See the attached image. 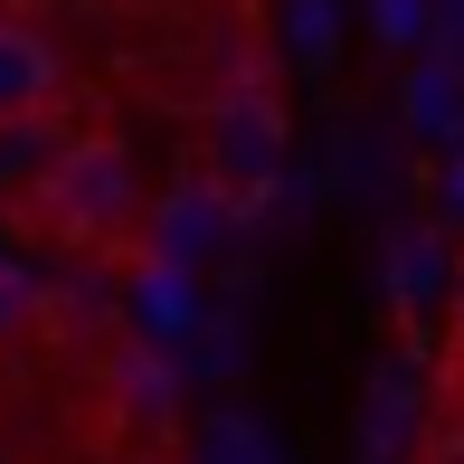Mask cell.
Instances as JSON below:
<instances>
[{
	"label": "cell",
	"mask_w": 464,
	"mask_h": 464,
	"mask_svg": "<svg viewBox=\"0 0 464 464\" xmlns=\"http://www.w3.org/2000/svg\"><path fill=\"white\" fill-rule=\"evenodd\" d=\"M57 95V48L29 19H0V123H29Z\"/></svg>",
	"instance_id": "3"
},
{
	"label": "cell",
	"mask_w": 464,
	"mask_h": 464,
	"mask_svg": "<svg viewBox=\"0 0 464 464\" xmlns=\"http://www.w3.org/2000/svg\"><path fill=\"white\" fill-rule=\"evenodd\" d=\"M208 161H218V180L237 189V199H256V189H276L285 171V114L266 86H227L218 114H208Z\"/></svg>",
	"instance_id": "2"
},
{
	"label": "cell",
	"mask_w": 464,
	"mask_h": 464,
	"mask_svg": "<svg viewBox=\"0 0 464 464\" xmlns=\"http://www.w3.org/2000/svg\"><path fill=\"white\" fill-rule=\"evenodd\" d=\"M29 218L48 227L57 246H76V256H114V246L133 237V218H142L133 152H123L114 133L57 142V152L38 161V180H29Z\"/></svg>",
	"instance_id": "1"
},
{
	"label": "cell",
	"mask_w": 464,
	"mask_h": 464,
	"mask_svg": "<svg viewBox=\"0 0 464 464\" xmlns=\"http://www.w3.org/2000/svg\"><path fill=\"white\" fill-rule=\"evenodd\" d=\"M446 351L464 361V256H455V294H446Z\"/></svg>",
	"instance_id": "5"
},
{
	"label": "cell",
	"mask_w": 464,
	"mask_h": 464,
	"mask_svg": "<svg viewBox=\"0 0 464 464\" xmlns=\"http://www.w3.org/2000/svg\"><path fill=\"white\" fill-rule=\"evenodd\" d=\"M38 313H48V285H38V266H19L10 246H0V342H19Z\"/></svg>",
	"instance_id": "4"
}]
</instances>
